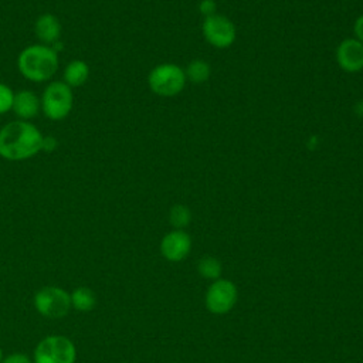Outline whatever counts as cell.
<instances>
[{
	"label": "cell",
	"instance_id": "4",
	"mask_svg": "<svg viewBox=\"0 0 363 363\" xmlns=\"http://www.w3.org/2000/svg\"><path fill=\"white\" fill-rule=\"evenodd\" d=\"M40 101L41 111L48 119L61 121L68 116L72 109V88L68 86L64 81H52L44 88Z\"/></svg>",
	"mask_w": 363,
	"mask_h": 363
},
{
	"label": "cell",
	"instance_id": "8",
	"mask_svg": "<svg viewBox=\"0 0 363 363\" xmlns=\"http://www.w3.org/2000/svg\"><path fill=\"white\" fill-rule=\"evenodd\" d=\"M201 31L206 41L216 48H228L237 35L234 23L228 17L217 13L203 20Z\"/></svg>",
	"mask_w": 363,
	"mask_h": 363
},
{
	"label": "cell",
	"instance_id": "21",
	"mask_svg": "<svg viewBox=\"0 0 363 363\" xmlns=\"http://www.w3.org/2000/svg\"><path fill=\"white\" fill-rule=\"evenodd\" d=\"M353 33H354V38L359 40L363 44V14H360L353 24Z\"/></svg>",
	"mask_w": 363,
	"mask_h": 363
},
{
	"label": "cell",
	"instance_id": "7",
	"mask_svg": "<svg viewBox=\"0 0 363 363\" xmlns=\"http://www.w3.org/2000/svg\"><path fill=\"white\" fill-rule=\"evenodd\" d=\"M238 298L237 286L233 281L225 278L216 279L206 292V308L216 315H224L230 312Z\"/></svg>",
	"mask_w": 363,
	"mask_h": 363
},
{
	"label": "cell",
	"instance_id": "10",
	"mask_svg": "<svg viewBox=\"0 0 363 363\" xmlns=\"http://www.w3.org/2000/svg\"><path fill=\"white\" fill-rule=\"evenodd\" d=\"M191 250V238L184 230H172L160 241V252L170 262L183 261Z\"/></svg>",
	"mask_w": 363,
	"mask_h": 363
},
{
	"label": "cell",
	"instance_id": "16",
	"mask_svg": "<svg viewBox=\"0 0 363 363\" xmlns=\"http://www.w3.org/2000/svg\"><path fill=\"white\" fill-rule=\"evenodd\" d=\"M221 269H223L221 262L216 257H211V255L203 257L197 264L199 274L206 279H213V281L218 279L221 275Z\"/></svg>",
	"mask_w": 363,
	"mask_h": 363
},
{
	"label": "cell",
	"instance_id": "15",
	"mask_svg": "<svg viewBox=\"0 0 363 363\" xmlns=\"http://www.w3.org/2000/svg\"><path fill=\"white\" fill-rule=\"evenodd\" d=\"M186 74V79H189L193 84H204L211 74V68L210 64L206 60L201 58H196L191 60L187 64V68L184 69Z\"/></svg>",
	"mask_w": 363,
	"mask_h": 363
},
{
	"label": "cell",
	"instance_id": "12",
	"mask_svg": "<svg viewBox=\"0 0 363 363\" xmlns=\"http://www.w3.org/2000/svg\"><path fill=\"white\" fill-rule=\"evenodd\" d=\"M40 109H41V101L33 91L23 89L18 92H14L11 111L16 113L17 118H20L21 121H28L37 116Z\"/></svg>",
	"mask_w": 363,
	"mask_h": 363
},
{
	"label": "cell",
	"instance_id": "20",
	"mask_svg": "<svg viewBox=\"0 0 363 363\" xmlns=\"http://www.w3.org/2000/svg\"><path fill=\"white\" fill-rule=\"evenodd\" d=\"M1 363H33L31 359L27 354L23 353H11L9 356H6Z\"/></svg>",
	"mask_w": 363,
	"mask_h": 363
},
{
	"label": "cell",
	"instance_id": "5",
	"mask_svg": "<svg viewBox=\"0 0 363 363\" xmlns=\"http://www.w3.org/2000/svg\"><path fill=\"white\" fill-rule=\"evenodd\" d=\"M75 345L62 335L45 336L34 349V363H75Z\"/></svg>",
	"mask_w": 363,
	"mask_h": 363
},
{
	"label": "cell",
	"instance_id": "6",
	"mask_svg": "<svg viewBox=\"0 0 363 363\" xmlns=\"http://www.w3.org/2000/svg\"><path fill=\"white\" fill-rule=\"evenodd\" d=\"M34 308L47 319H62L71 311L69 294L55 285H47L34 295Z\"/></svg>",
	"mask_w": 363,
	"mask_h": 363
},
{
	"label": "cell",
	"instance_id": "1",
	"mask_svg": "<svg viewBox=\"0 0 363 363\" xmlns=\"http://www.w3.org/2000/svg\"><path fill=\"white\" fill-rule=\"evenodd\" d=\"M43 133L28 121H11L0 129V156L20 162L43 150Z\"/></svg>",
	"mask_w": 363,
	"mask_h": 363
},
{
	"label": "cell",
	"instance_id": "3",
	"mask_svg": "<svg viewBox=\"0 0 363 363\" xmlns=\"http://www.w3.org/2000/svg\"><path fill=\"white\" fill-rule=\"evenodd\" d=\"M186 81L184 69L173 62L159 64L147 75L150 91L164 98L179 95L183 91Z\"/></svg>",
	"mask_w": 363,
	"mask_h": 363
},
{
	"label": "cell",
	"instance_id": "11",
	"mask_svg": "<svg viewBox=\"0 0 363 363\" xmlns=\"http://www.w3.org/2000/svg\"><path fill=\"white\" fill-rule=\"evenodd\" d=\"M34 33L41 44L51 45L60 41L61 23L57 16L51 13H44L37 17L34 23Z\"/></svg>",
	"mask_w": 363,
	"mask_h": 363
},
{
	"label": "cell",
	"instance_id": "23",
	"mask_svg": "<svg viewBox=\"0 0 363 363\" xmlns=\"http://www.w3.org/2000/svg\"><path fill=\"white\" fill-rule=\"evenodd\" d=\"M1 360H3V350H1V347H0V363H1Z\"/></svg>",
	"mask_w": 363,
	"mask_h": 363
},
{
	"label": "cell",
	"instance_id": "19",
	"mask_svg": "<svg viewBox=\"0 0 363 363\" xmlns=\"http://www.w3.org/2000/svg\"><path fill=\"white\" fill-rule=\"evenodd\" d=\"M216 10H217V4L214 0H200L199 1V11L204 18L216 14Z\"/></svg>",
	"mask_w": 363,
	"mask_h": 363
},
{
	"label": "cell",
	"instance_id": "14",
	"mask_svg": "<svg viewBox=\"0 0 363 363\" xmlns=\"http://www.w3.org/2000/svg\"><path fill=\"white\" fill-rule=\"evenodd\" d=\"M71 306L79 312L92 311L96 305V295L91 288L79 286L75 288L71 294Z\"/></svg>",
	"mask_w": 363,
	"mask_h": 363
},
{
	"label": "cell",
	"instance_id": "2",
	"mask_svg": "<svg viewBox=\"0 0 363 363\" xmlns=\"http://www.w3.org/2000/svg\"><path fill=\"white\" fill-rule=\"evenodd\" d=\"M58 54L51 45L31 44L23 48L17 57L18 72L31 82H45L58 69Z\"/></svg>",
	"mask_w": 363,
	"mask_h": 363
},
{
	"label": "cell",
	"instance_id": "9",
	"mask_svg": "<svg viewBox=\"0 0 363 363\" xmlns=\"http://www.w3.org/2000/svg\"><path fill=\"white\" fill-rule=\"evenodd\" d=\"M337 65L347 74H354L363 69V44L353 38H345L339 43L336 51Z\"/></svg>",
	"mask_w": 363,
	"mask_h": 363
},
{
	"label": "cell",
	"instance_id": "22",
	"mask_svg": "<svg viewBox=\"0 0 363 363\" xmlns=\"http://www.w3.org/2000/svg\"><path fill=\"white\" fill-rule=\"evenodd\" d=\"M57 147V139L54 136H44L43 139V150L52 152Z\"/></svg>",
	"mask_w": 363,
	"mask_h": 363
},
{
	"label": "cell",
	"instance_id": "13",
	"mask_svg": "<svg viewBox=\"0 0 363 363\" xmlns=\"http://www.w3.org/2000/svg\"><path fill=\"white\" fill-rule=\"evenodd\" d=\"M89 78V65L84 60H72L67 64L62 74V81L71 86H82Z\"/></svg>",
	"mask_w": 363,
	"mask_h": 363
},
{
	"label": "cell",
	"instance_id": "17",
	"mask_svg": "<svg viewBox=\"0 0 363 363\" xmlns=\"http://www.w3.org/2000/svg\"><path fill=\"white\" fill-rule=\"evenodd\" d=\"M169 221L174 230H183L191 221L190 208L184 204H174L169 211Z\"/></svg>",
	"mask_w": 363,
	"mask_h": 363
},
{
	"label": "cell",
	"instance_id": "18",
	"mask_svg": "<svg viewBox=\"0 0 363 363\" xmlns=\"http://www.w3.org/2000/svg\"><path fill=\"white\" fill-rule=\"evenodd\" d=\"M13 99H14V91L9 85L0 82V115L11 111Z\"/></svg>",
	"mask_w": 363,
	"mask_h": 363
}]
</instances>
